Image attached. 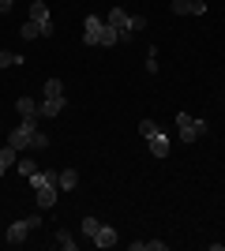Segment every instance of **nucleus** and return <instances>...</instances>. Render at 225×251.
Returning a JSON list of instances; mask_svg holds the SVG:
<instances>
[{"label": "nucleus", "mask_w": 225, "mask_h": 251, "mask_svg": "<svg viewBox=\"0 0 225 251\" xmlns=\"http://www.w3.org/2000/svg\"><path fill=\"white\" fill-rule=\"evenodd\" d=\"M15 165H19V176H26V180L38 173V165H34V161H26V157H23V161H15Z\"/></svg>", "instance_id": "4be33fe9"}, {"label": "nucleus", "mask_w": 225, "mask_h": 251, "mask_svg": "<svg viewBox=\"0 0 225 251\" xmlns=\"http://www.w3.org/2000/svg\"><path fill=\"white\" fill-rule=\"evenodd\" d=\"M101 30H105V19L86 15V23H83V45H98V42H101Z\"/></svg>", "instance_id": "0eeeda50"}, {"label": "nucleus", "mask_w": 225, "mask_h": 251, "mask_svg": "<svg viewBox=\"0 0 225 251\" xmlns=\"http://www.w3.org/2000/svg\"><path fill=\"white\" fill-rule=\"evenodd\" d=\"M64 113V98H45L42 105H38V116L42 120H53V116H60Z\"/></svg>", "instance_id": "1a4fd4ad"}, {"label": "nucleus", "mask_w": 225, "mask_h": 251, "mask_svg": "<svg viewBox=\"0 0 225 251\" xmlns=\"http://www.w3.org/2000/svg\"><path fill=\"white\" fill-rule=\"evenodd\" d=\"M173 15H206V0H173Z\"/></svg>", "instance_id": "6e6552de"}, {"label": "nucleus", "mask_w": 225, "mask_h": 251, "mask_svg": "<svg viewBox=\"0 0 225 251\" xmlns=\"http://www.w3.org/2000/svg\"><path fill=\"white\" fill-rule=\"evenodd\" d=\"M53 184H56V176H53V173H42V169L30 176V188L34 191H38V188H53Z\"/></svg>", "instance_id": "4468645a"}, {"label": "nucleus", "mask_w": 225, "mask_h": 251, "mask_svg": "<svg viewBox=\"0 0 225 251\" xmlns=\"http://www.w3.org/2000/svg\"><path fill=\"white\" fill-rule=\"evenodd\" d=\"M30 23H38V26H42L45 38H53V15H49V8H45L42 0H34V4H30Z\"/></svg>", "instance_id": "423d86ee"}, {"label": "nucleus", "mask_w": 225, "mask_h": 251, "mask_svg": "<svg viewBox=\"0 0 225 251\" xmlns=\"http://www.w3.org/2000/svg\"><path fill=\"white\" fill-rule=\"evenodd\" d=\"M15 109H19V116H38V101H34V98H26V94L15 101Z\"/></svg>", "instance_id": "dca6fc26"}, {"label": "nucleus", "mask_w": 225, "mask_h": 251, "mask_svg": "<svg viewBox=\"0 0 225 251\" xmlns=\"http://www.w3.org/2000/svg\"><path fill=\"white\" fill-rule=\"evenodd\" d=\"M75 184H79V173H75V169H64V173L56 176V188L60 191H75Z\"/></svg>", "instance_id": "ddd939ff"}, {"label": "nucleus", "mask_w": 225, "mask_h": 251, "mask_svg": "<svg viewBox=\"0 0 225 251\" xmlns=\"http://www.w3.org/2000/svg\"><path fill=\"white\" fill-rule=\"evenodd\" d=\"M15 161H19V150H15V147H0V176H4Z\"/></svg>", "instance_id": "9b49d317"}, {"label": "nucleus", "mask_w": 225, "mask_h": 251, "mask_svg": "<svg viewBox=\"0 0 225 251\" xmlns=\"http://www.w3.org/2000/svg\"><path fill=\"white\" fill-rule=\"evenodd\" d=\"M109 26H113V30H120V42H128V38H131V34H135V30H131V15H128V11H124V8H113V11H109Z\"/></svg>", "instance_id": "39448f33"}, {"label": "nucleus", "mask_w": 225, "mask_h": 251, "mask_svg": "<svg viewBox=\"0 0 225 251\" xmlns=\"http://www.w3.org/2000/svg\"><path fill=\"white\" fill-rule=\"evenodd\" d=\"M11 11V0H0V15H8Z\"/></svg>", "instance_id": "a878e982"}, {"label": "nucleus", "mask_w": 225, "mask_h": 251, "mask_svg": "<svg viewBox=\"0 0 225 251\" xmlns=\"http://www.w3.org/2000/svg\"><path fill=\"white\" fill-rule=\"evenodd\" d=\"M131 251H169V244L165 240H135Z\"/></svg>", "instance_id": "2eb2a0df"}, {"label": "nucleus", "mask_w": 225, "mask_h": 251, "mask_svg": "<svg viewBox=\"0 0 225 251\" xmlns=\"http://www.w3.org/2000/svg\"><path fill=\"white\" fill-rule=\"evenodd\" d=\"M45 98H64V83H60V79H49V83H45Z\"/></svg>", "instance_id": "6ab92c4d"}, {"label": "nucleus", "mask_w": 225, "mask_h": 251, "mask_svg": "<svg viewBox=\"0 0 225 251\" xmlns=\"http://www.w3.org/2000/svg\"><path fill=\"white\" fill-rule=\"evenodd\" d=\"M176 131H180L184 147H192L199 135H206V120H195L192 113H176Z\"/></svg>", "instance_id": "7ed1b4c3"}, {"label": "nucleus", "mask_w": 225, "mask_h": 251, "mask_svg": "<svg viewBox=\"0 0 225 251\" xmlns=\"http://www.w3.org/2000/svg\"><path fill=\"white\" fill-rule=\"evenodd\" d=\"M98 229H101V221H98V218H83V236H90V240H94Z\"/></svg>", "instance_id": "aec40b11"}, {"label": "nucleus", "mask_w": 225, "mask_h": 251, "mask_svg": "<svg viewBox=\"0 0 225 251\" xmlns=\"http://www.w3.org/2000/svg\"><path fill=\"white\" fill-rule=\"evenodd\" d=\"M56 244H60V248H64V251H75V248H79V244L72 240V232H64V229L56 232Z\"/></svg>", "instance_id": "412c9836"}, {"label": "nucleus", "mask_w": 225, "mask_h": 251, "mask_svg": "<svg viewBox=\"0 0 225 251\" xmlns=\"http://www.w3.org/2000/svg\"><path fill=\"white\" fill-rule=\"evenodd\" d=\"M131 30H147V19H143V15H131Z\"/></svg>", "instance_id": "393cba45"}, {"label": "nucleus", "mask_w": 225, "mask_h": 251, "mask_svg": "<svg viewBox=\"0 0 225 251\" xmlns=\"http://www.w3.org/2000/svg\"><path fill=\"white\" fill-rule=\"evenodd\" d=\"M56 206V184L53 188H38V210H53Z\"/></svg>", "instance_id": "9d476101"}, {"label": "nucleus", "mask_w": 225, "mask_h": 251, "mask_svg": "<svg viewBox=\"0 0 225 251\" xmlns=\"http://www.w3.org/2000/svg\"><path fill=\"white\" fill-rule=\"evenodd\" d=\"M94 244L98 248H113V244H117V229H113V225H101L98 236H94Z\"/></svg>", "instance_id": "f8f14e48"}, {"label": "nucleus", "mask_w": 225, "mask_h": 251, "mask_svg": "<svg viewBox=\"0 0 225 251\" xmlns=\"http://www.w3.org/2000/svg\"><path fill=\"white\" fill-rule=\"evenodd\" d=\"M19 34H23V38H26V42H30V38H42V26L26 19V23H23V26H19Z\"/></svg>", "instance_id": "a211bd4d"}, {"label": "nucleus", "mask_w": 225, "mask_h": 251, "mask_svg": "<svg viewBox=\"0 0 225 251\" xmlns=\"http://www.w3.org/2000/svg\"><path fill=\"white\" fill-rule=\"evenodd\" d=\"M147 72H150V75L158 72V49H150V56H147Z\"/></svg>", "instance_id": "b1692460"}, {"label": "nucleus", "mask_w": 225, "mask_h": 251, "mask_svg": "<svg viewBox=\"0 0 225 251\" xmlns=\"http://www.w3.org/2000/svg\"><path fill=\"white\" fill-rule=\"evenodd\" d=\"M11 64H23V56H15V52L0 49V68H11Z\"/></svg>", "instance_id": "5701e85b"}, {"label": "nucleus", "mask_w": 225, "mask_h": 251, "mask_svg": "<svg viewBox=\"0 0 225 251\" xmlns=\"http://www.w3.org/2000/svg\"><path fill=\"white\" fill-rule=\"evenodd\" d=\"M139 135L147 139V147H150V154H154V157H165V154H169V135H165L154 120H139Z\"/></svg>", "instance_id": "f03ea898"}, {"label": "nucleus", "mask_w": 225, "mask_h": 251, "mask_svg": "<svg viewBox=\"0 0 225 251\" xmlns=\"http://www.w3.org/2000/svg\"><path fill=\"white\" fill-rule=\"evenodd\" d=\"M98 45H120V30H113V26L105 23V30H101V42H98Z\"/></svg>", "instance_id": "f3484780"}, {"label": "nucleus", "mask_w": 225, "mask_h": 251, "mask_svg": "<svg viewBox=\"0 0 225 251\" xmlns=\"http://www.w3.org/2000/svg\"><path fill=\"white\" fill-rule=\"evenodd\" d=\"M38 120H42V116H23V124L8 135V147H15V150H26V147H30L34 150V139H38V131H42Z\"/></svg>", "instance_id": "f257e3e1"}, {"label": "nucleus", "mask_w": 225, "mask_h": 251, "mask_svg": "<svg viewBox=\"0 0 225 251\" xmlns=\"http://www.w3.org/2000/svg\"><path fill=\"white\" fill-rule=\"evenodd\" d=\"M38 225H42V214H30V218H23V221H11L8 232H4V240H8V244H23Z\"/></svg>", "instance_id": "20e7f679"}]
</instances>
